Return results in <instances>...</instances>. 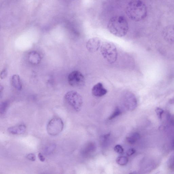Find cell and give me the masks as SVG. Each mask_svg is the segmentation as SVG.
<instances>
[{"instance_id": "9", "label": "cell", "mask_w": 174, "mask_h": 174, "mask_svg": "<svg viewBox=\"0 0 174 174\" xmlns=\"http://www.w3.org/2000/svg\"><path fill=\"white\" fill-rule=\"evenodd\" d=\"M108 91L104 87L102 83L99 82L94 85L92 90V95L97 97H101L106 95Z\"/></svg>"}, {"instance_id": "25", "label": "cell", "mask_w": 174, "mask_h": 174, "mask_svg": "<svg viewBox=\"0 0 174 174\" xmlns=\"http://www.w3.org/2000/svg\"><path fill=\"white\" fill-rule=\"evenodd\" d=\"M170 103L171 104H174V97L171 99H170L169 101Z\"/></svg>"}, {"instance_id": "26", "label": "cell", "mask_w": 174, "mask_h": 174, "mask_svg": "<svg viewBox=\"0 0 174 174\" xmlns=\"http://www.w3.org/2000/svg\"><path fill=\"white\" fill-rule=\"evenodd\" d=\"M173 147H174V142L173 143Z\"/></svg>"}, {"instance_id": "15", "label": "cell", "mask_w": 174, "mask_h": 174, "mask_svg": "<svg viewBox=\"0 0 174 174\" xmlns=\"http://www.w3.org/2000/svg\"><path fill=\"white\" fill-rule=\"evenodd\" d=\"M117 163L120 166H125L127 165L128 162V158L125 157L120 156L116 159Z\"/></svg>"}, {"instance_id": "8", "label": "cell", "mask_w": 174, "mask_h": 174, "mask_svg": "<svg viewBox=\"0 0 174 174\" xmlns=\"http://www.w3.org/2000/svg\"><path fill=\"white\" fill-rule=\"evenodd\" d=\"M101 44V40L99 38H92L87 40L86 47L88 51L91 53H94L99 50Z\"/></svg>"}, {"instance_id": "12", "label": "cell", "mask_w": 174, "mask_h": 174, "mask_svg": "<svg viewBox=\"0 0 174 174\" xmlns=\"http://www.w3.org/2000/svg\"><path fill=\"white\" fill-rule=\"evenodd\" d=\"M11 83L12 86L16 89L20 91L22 88V85L20 78L17 75H13L11 79Z\"/></svg>"}, {"instance_id": "5", "label": "cell", "mask_w": 174, "mask_h": 174, "mask_svg": "<svg viewBox=\"0 0 174 174\" xmlns=\"http://www.w3.org/2000/svg\"><path fill=\"white\" fill-rule=\"evenodd\" d=\"M64 128V124L61 118L55 117L51 119L48 123L47 130L51 136H56L60 134Z\"/></svg>"}, {"instance_id": "24", "label": "cell", "mask_w": 174, "mask_h": 174, "mask_svg": "<svg viewBox=\"0 0 174 174\" xmlns=\"http://www.w3.org/2000/svg\"><path fill=\"white\" fill-rule=\"evenodd\" d=\"M38 157L40 161L43 162L45 161V158L41 153H39Z\"/></svg>"}, {"instance_id": "13", "label": "cell", "mask_w": 174, "mask_h": 174, "mask_svg": "<svg viewBox=\"0 0 174 174\" xmlns=\"http://www.w3.org/2000/svg\"><path fill=\"white\" fill-rule=\"evenodd\" d=\"M140 138V135L139 133L134 132L127 138V141L131 144L135 143Z\"/></svg>"}, {"instance_id": "3", "label": "cell", "mask_w": 174, "mask_h": 174, "mask_svg": "<svg viewBox=\"0 0 174 174\" xmlns=\"http://www.w3.org/2000/svg\"><path fill=\"white\" fill-rule=\"evenodd\" d=\"M101 51L104 59L109 63L113 64L116 61L117 50L113 43L109 42L103 43L101 46Z\"/></svg>"}, {"instance_id": "2", "label": "cell", "mask_w": 174, "mask_h": 174, "mask_svg": "<svg viewBox=\"0 0 174 174\" xmlns=\"http://www.w3.org/2000/svg\"><path fill=\"white\" fill-rule=\"evenodd\" d=\"M109 32L115 36L122 37L126 35L129 30L128 21L124 16H117L112 17L108 25Z\"/></svg>"}, {"instance_id": "23", "label": "cell", "mask_w": 174, "mask_h": 174, "mask_svg": "<svg viewBox=\"0 0 174 174\" xmlns=\"http://www.w3.org/2000/svg\"><path fill=\"white\" fill-rule=\"evenodd\" d=\"M7 72L6 69H3L1 72V77L2 79H3L5 78L7 76Z\"/></svg>"}, {"instance_id": "20", "label": "cell", "mask_w": 174, "mask_h": 174, "mask_svg": "<svg viewBox=\"0 0 174 174\" xmlns=\"http://www.w3.org/2000/svg\"><path fill=\"white\" fill-rule=\"evenodd\" d=\"M114 151L118 154H122L124 153V149L121 145H117L115 146L114 148Z\"/></svg>"}, {"instance_id": "14", "label": "cell", "mask_w": 174, "mask_h": 174, "mask_svg": "<svg viewBox=\"0 0 174 174\" xmlns=\"http://www.w3.org/2000/svg\"><path fill=\"white\" fill-rule=\"evenodd\" d=\"M56 146L54 143H52L47 146L44 149V153L46 155L52 154L56 149Z\"/></svg>"}, {"instance_id": "17", "label": "cell", "mask_w": 174, "mask_h": 174, "mask_svg": "<svg viewBox=\"0 0 174 174\" xmlns=\"http://www.w3.org/2000/svg\"><path fill=\"white\" fill-rule=\"evenodd\" d=\"M155 113L159 119L162 120L163 115L164 113V111L162 109L159 108H157L155 110Z\"/></svg>"}, {"instance_id": "7", "label": "cell", "mask_w": 174, "mask_h": 174, "mask_svg": "<svg viewBox=\"0 0 174 174\" xmlns=\"http://www.w3.org/2000/svg\"><path fill=\"white\" fill-rule=\"evenodd\" d=\"M124 103L125 106L128 110H134L138 105L137 99L135 95L130 92H127L124 96Z\"/></svg>"}, {"instance_id": "1", "label": "cell", "mask_w": 174, "mask_h": 174, "mask_svg": "<svg viewBox=\"0 0 174 174\" xmlns=\"http://www.w3.org/2000/svg\"><path fill=\"white\" fill-rule=\"evenodd\" d=\"M125 12L131 20L139 21L146 17L147 7L145 3L140 0H132L127 5Z\"/></svg>"}, {"instance_id": "19", "label": "cell", "mask_w": 174, "mask_h": 174, "mask_svg": "<svg viewBox=\"0 0 174 174\" xmlns=\"http://www.w3.org/2000/svg\"><path fill=\"white\" fill-rule=\"evenodd\" d=\"M87 147L86 148L85 150V153H91V152L93 151L95 149V146L93 145V144L91 143L89 144V145H87Z\"/></svg>"}, {"instance_id": "18", "label": "cell", "mask_w": 174, "mask_h": 174, "mask_svg": "<svg viewBox=\"0 0 174 174\" xmlns=\"http://www.w3.org/2000/svg\"><path fill=\"white\" fill-rule=\"evenodd\" d=\"M7 106H8V103L7 102L1 103L0 106V113L1 114H4L5 113Z\"/></svg>"}, {"instance_id": "16", "label": "cell", "mask_w": 174, "mask_h": 174, "mask_svg": "<svg viewBox=\"0 0 174 174\" xmlns=\"http://www.w3.org/2000/svg\"><path fill=\"white\" fill-rule=\"evenodd\" d=\"M122 113L119 107H116L115 110L113 113L109 118L110 120H111L114 119L115 118L119 116Z\"/></svg>"}, {"instance_id": "11", "label": "cell", "mask_w": 174, "mask_h": 174, "mask_svg": "<svg viewBox=\"0 0 174 174\" xmlns=\"http://www.w3.org/2000/svg\"><path fill=\"white\" fill-rule=\"evenodd\" d=\"M29 60L32 64H37L39 63L41 60L40 54L36 51L30 53L28 55Z\"/></svg>"}, {"instance_id": "22", "label": "cell", "mask_w": 174, "mask_h": 174, "mask_svg": "<svg viewBox=\"0 0 174 174\" xmlns=\"http://www.w3.org/2000/svg\"><path fill=\"white\" fill-rule=\"evenodd\" d=\"M136 153V150L133 148H131L129 149L127 152V155L128 156H131L132 155L135 154Z\"/></svg>"}, {"instance_id": "4", "label": "cell", "mask_w": 174, "mask_h": 174, "mask_svg": "<svg viewBox=\"0 0 174 174\" xmlns=\"http://www.w3.org/2000/svg\"><path fill=\"white\" fill-rule=\"evenodd\" d=\"M65 99L66 101L76 112L81 110L83 105L82 96L75 91H69L65 94Z\"/></svg>"}, {"instance_id": "21", "label": "cell", "mask_w": 174, "mask_h": 174, "mask_svg": "<svg viewBox=\"0 0 174 174\" xmlns=\"http://www.w3.org/2000/svg\"><path fill=\"white\" fill-rule=\"evenodd\" d=\"M26 158L29 160L32 161H34L35 160L36 157L34 154L31 153L27 155Z\"/></svg>"}, {"instance_id": "6", "label": "cell", "mask_w": 174, "mask_h": 174, "mask_svg": "<svg viewBox=\"0 0 174 174\" xmlns=\"http://www.w3.org/2000/svg\"><path fill=\"white\" fill-rule=\"evenodd\" d=\"M69 84L72 87H80L84 86L85 79L82 74L78 71H74L70 73L68 77Z\"/></svg>"}, {"instance_id": "10", "label": "cell", "mask_w": 174, "mask_h": 174, "mask_svg": "<svg viewBox=\"0 0 174 174\" xmlns=\"http://www.w3.org/2000/svg\"><path fill=\"white\" fill-rule=\"evenodd\" d=\"M26 127L24 125H20L9 128L8 130L11 134L15 135L23 134L26 130Z\"/></svg>"}]
</instances>
